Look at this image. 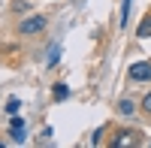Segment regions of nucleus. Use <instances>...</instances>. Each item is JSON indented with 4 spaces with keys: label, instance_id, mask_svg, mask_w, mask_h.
<instances>
[{
    "label": "nucleus",
    "instance_id": "nucleus-5",
    "mask_svg": "<svg viewBox=\"0 0 151 148\" xmlns=\"http://www.w3.org/2000/svg\"><path fill=\"white\" fill-rule=\"evenodd\" d=\"M136 36H139V40H145V36H151V15H145V18H142V24L136 27Z\"/></svg>",
    "mask_w": 151,
    "mask_h": 148
},
{
    "label": "nucleus",
    "instance_id": "nucleus-1",
    "mask_svg": "<svg viewBox=\"0 0 151 148\" xmlns=\"http://www.w3.org/2000/svg\"><path fill=\"white\" fill-rule=\"evenodd\" d=\"M45 27H48V18L40 15V12H30V15H24L18 21V33L21 36H36V33H42Z\"/></svg>",
    "mask_w": 151,
    "mask_h": 148
},
{
    "label": "nucleus",
    "instance_id": "nucleus-3",
    "mask_svg": "<svg viewBox=\"0 0 151 148\" xmlns=\"http://www.w3.org/2000/svg\"><path fill=\"white\" fill-rule=\"evenodd\" d=\"M112 145H115V148H124V145H136V133H133V130H121V133H118V139L112 142Z\"/></svg>",
    "mask_w": 151,
    "mask_h": 148
},
{
    "label": "nucleus",
    "instance_id": "nucleus-6",
    "mask_svg": "<svg viewBox=\"0 0 151 148\" xmlns=\"http://www.w3.org/2000/svg\"><path fill=\"white\" fill-rule=\"evenodd\" d=\"M52 97H55V103L67 100V97H70V88H67V85H55V88H52Z\"/></svg>",
    "mask_w": 151,
    "mask_h": 148
},
{
    "label": "nucleus",
    "instance_id": "nucleus-8",
    "mask_svg": "<svg viewBox=\"0 0 151 148\" xmlns=\"http://www.w3.org/2000/svg\"><path fill=\"white\" fill-rule=\"evenodd\" d=\"M15 142H24V127H12V133H9Z\"/></svg>",
    "mask_w": 151,
    "mask_h": 148
},
{
    "label": "nucleus",
    "instance_id": "nucleus-2",
    "mask_svg": "<svg viewBox=\"0 0 151 148\" xmlns=\"http://www.w3.org/2000/svg\"><path fill=\"white\" fill-rule=\"evenodd\" d=\"M127 79H130V82H151V60H139V64H130Z\"/></svg>",
    "mask_w": 151,
    "mask_h": 148
},
{
    "label": "nucleus",
    "instance_id": "nucleus-7",
    "mask_svg": "<svg viewBox=\"0 0 151 148\" xmlns=\"http://www.w3.org/2000/svg\"><path fill=\"white\" fill-rule=\"evenodd\" d=\"M130 3H133V0H124V3H121V27H127V15H130Z\"/></svg>",
    "mask_w": 151,
    "mask_h": 148
},
{
    "label": "nucleus",
    "instance_id": "nucleus-9",
    "mask_svg": "<svg viewBox=\"0 0 151 148\" xmlns=\"http://www.w3.org/2000/svg\"><path fill=\"white\" fill-rule=\"evenodd\" d=\"M142 112H148V115H151V91L142 97Z\"/></svg>",
    "mask_w": 151,
    "mask_h": 148
},
{
    "label": "nucleus",
    "instance_id": "nucleus-10",
    "mask_svg": "<svg viewBox=\"0 0 151 148\" xmlns=\"http://www.w3.org/2000/svg\"><path fill=\"white\" fill-rule=\"evenodd\" d=\"M18 106H21L18 100H9V103H6V112H9V115H15V112H18Z\"/></svg>",
    "mask_w": 151,
    "mask_h": 148
},
{
    "label": "nucleus",
    "instance_id": "nucleus-4",
    "mask_svg": "<svg viewBox=\"0 0 151 148\" xmlns=\"http://www.w3.org/2000/svg\"><path fill=\"white\" fill-rule=\"evenodd\" d=\"M118 115H124V118L136 115V103H133V100H127V97H124V100L118 103Z\"/></svg>",
    "mask_w": 151,
    "mask_h": 148
}]
</instances>
